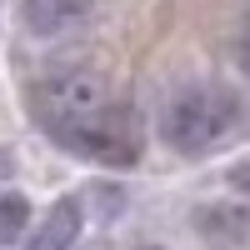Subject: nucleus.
Wrapping results in <instances>:
<instances>
[{
  "mask_svg": "<svg viewBox=\"0 0 250 250\" xmlns=\"http://www.w3.org/2000/svg\"><path fill=\"white\" fill-rule=\"evenodd\" d=\"M15 180V155H10V145H0V185H10Z\"/></svg>",
  "mask_w": 250,
  "mask_h": 250,
  "instance_id": "nucleus-8",
  "label": "nucleus"
},
{
  "mask_svg": "<svg viewBox=\"0 0 250 250\" xmlns=\"http://www.w3.org/2000/svg\"><path fill=\"white\" fill-rule=\"evenodd\" d=\"M140 250H160V245H140Z\"/></svg>",
  "mask_w": 250,
  "mask_h": 250,
  "instance_id": "nucleus-10",
  "label": "nucleus"
},
{
  "mask_svg": "<svg viewBox=\"0 0 250 250\" xmlns=\"http://www.w3.org/2000/svg\"><path fill=\"white\" fill-rule=\"evenodd\" d=\"M80 225H85V210H80V200L65 195L55 200L45 215H40V225L30 230V250H70L80 240Z\"/></svg>",
  "mask_w": 250,
  "mask_h": 250,
  "instance_id": "nucleus-4",
  "label": "nucleus"
},
{
  "mask_svg": "<svg viewBox=\"0 0 250 250\" xmlns=\"http://www.w3.org/2000/svg\"><path fill=\"white\" fill-rule=\"evenodd\" d=\"M35 120L45 135L60 140L70 155L125 170L140 160V120L135 110L115 100L110 80L90 65H55L35 85Z\"/></svg>",
  "mask_w": 250,
  "mask_h": 250,
  "instance_id": "nucleus-1",
  "label": "nucleus"
},
{
  "mask_svg": "<svg viewBox=\"0 0 250 250\" xmlns=\"http://www.w3.org/2000/svg\"><path fill=\"white\" fill-rule=\"evenodd\" d=\"M240 65H245V75H250V40L240 45Z\"/></svg>",
  "mask_w": 250,
  "mask_h": 250,
  "instance_id": "nucleus-9",
  "label": "nucleus"
},
{
  "mask_svg": "<svg viewBox=\"0 0 250 250\" xmlns=\"http://www.w3.org/2000/svg\"><path fill=\"white\" fill-rule=\"evenodd\" d=\"M25 230H30V205L20 195H0V250L20 245Z\"/></svg>",
  "mask_w": 250,
  "mask_h": 250,
  "instance_id": "nucleus-6",
  "label": "nucleus"
},
{
  "mask_svg": "<svg viewBox=\"0 0 250 250\" xmlns=\"http://www.w3.org/2000/svg\"><path fill=\"white\" fill-rule=\"evenodd\" d=\"M230 185L250 200V160H240V165H230Z\"/></svg>",
  "mask_w": 250,
  "mask_h": 250,
  "instance_id": "nucleus-7",
  "label": "nucleus"
},
{
  "mask_svg": "<svg viewBox=\"0 0 250 250\" xmlns=\"http://www.w3.org/2000/svg\"><path fill=\"white\" fill-rule=\"evenodd\" d=\"M95 10V0H20L30 35H65Z\"/></svg>",
  "mask_w": 250,
  "mask_h": 250,
  "instance_id": "nucleus-5",
  "label": "nucleus"
},
{
  "mask_svg": "<svg viewBox=\"0 0 250 250\" xmlns=\"http://www.w3.org/2000/svg\"><path fill=\"white\" fill-rule=\"evenodd\" d=\"M230 130H235V100L220 85H185L180 95L165 100V110H160V135L180 155L210 150V145H220Z\"/></svg>",
  "mask_w": 250,
  "mask_h": 250,
  "instance_id": "nucleus-2",
  "label": "nucleus"
},
{
  "mask_svg": "<svg viewBox=\"0 0 250 250\" xmlns=\"http://www.w3.org/2000/svg\"><path fill=\"white\" fill-rule=\"evenodd\" d=\"M190 225L205 245H220V250H240L250 245V210L235 200H210V205H195Z\"/></svg>",
  "mask_w": 250,
  "mask_h": 250,
  "instance_id": "nucleus-3",
  "label": "nucleus"
}]
</instances>
